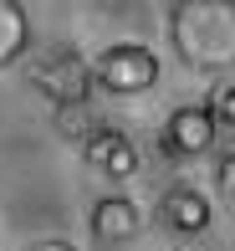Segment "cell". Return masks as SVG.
<instances>
[{
	"label": "cell",
	"mask_w": 235,
	"mask_h": 251,
	"mask_svg": "<svg viewBox=\"0 0 235 251\" xmlns=\"http://www.w3.org/2000/svg\"><path fill=\"white\" fill-rule=\"evenodd\" d=\"M169 36L184 67L225 72V67H235V5H225V0H179V5H169Z\"/></svg>",
	"instance_id": "1"
},
{
	"label": "cell",
	"mask_w": 235,
	"mask_h": 251,
	"mask_svg": "<svg viewBox=\"0 0 235 251\" xmlns=\"http://www.w3.org/2000/svg\"><path fill=\"white\" fill-rule=\"evenodd\" d=\"M26 77L51 108H72V102L92 98V62L72 47V41H46V47L26 51Z\"/></svg>",
	"instance_id": "2"
},
{
	"label": "cell",
	"mask_w": 235,
	"mask_h": 251,
	"mask_svg": "<svg viewBox=\"0 0 235 251\" xmlns=\"http://www.w3.org/2000/svg\"><path fill=\"white\" fill-rule=\"evenodd\" d=\"M159 82V56H153L143 41H118L92 62V87L113 98H133V93H149Z\"/></svg>",
	"instance_id": "3"
},
{
	"label": "cell",
	"mask_w": 235,
	"mask_h": 251,
	"mask_svg": "<svg viewBox=\"0 0 235 251\" xmlns=\"http://www.w3.org/2000/svg\"><path fill=\"white\" fill-rule=\"evenodd\" d=\"M215 133H220L215 113H210L205 102H184V108L169 113V123H164V133H159V149L169 159H199L205 149H215Z\"/></svg>",
	"instance_id": "4"
},
{
	"label": "cell",
	"mask_w": 235,
	"mask_h": 251,
	"mask_svg": "<svg viewBox=\"0 0 235 251\" xmlns=\"http://www.w3.org/2000/svg\"><path fill=\"white\" fill-rule=\"evenodd\" d=\"M82 159H87V169H97V175H107V179L138 175V149H133V139H128V133H118V128L92 133V139L82 144Z\"/></svg>",
	"instance_id": "5"
},
{
	"label": "cell",
	"mask_w": 235,
	"mask_h": 251,
	"mask_svg": "<svg viewBox=\"0 0 235 251\" xmlns=\"http://www.w3.org/2000/svg\"><path fill=\"white\" fill-rule=\"evenodd\" d=\"M159 226H164V231H174V236H184V241H194V236L210 226V200L199 195V190H189V185L164 190V200H159Z\"/></svg>",
	"instance_id": "6"
},
{
	"label": "cell",
	"mask_w": 235,
	"mask_h": 251,
	"mask_svg": "<svg viewBox=\"0 0 235 251\" xmlns=\"http://www.w3.org/2000/svg\"><path fill=\"white\" fill-rule=\"evenodd\" d=\"M138 226H143V215L128 195H103L92 205V236L97 241H133Z\"/></svg>",
	"instance_id": "7"
},
{
	"label": "cell",
	"mask_w": 235,
	"mask_h": 251,
	"mask_svg": "<svg viewBox=\"0 0 235 251\" xmlns=\"http://www.w3.org/2000/svg\"><path fill=\"white\" fill-rule=\"evenodd\" d=\"M31 51V21L16 0H0V67L10 62H26Z\"/></svg>",
	"instance_id": "8"
},
{
	"label": "cell",
	"mask_w": 235,
	"mask_h": 251,
	"mask_svg": "<svg viewBox=\"0 0 235 251\" xmlns=\"http://www.w3.org/2000/svg\"><path fill=\"white\" fill-rule=\"evenodd\" d=\"M51 128H57L62 139H72V144H87L92 133H103L107 123L97 118V108H92V102H72V108H57V118H51Z\"/></svg>",
	"instance_id": "9"
},
{
	"label": "cell",
	"mask_w": 235,
	"mask_h": 251,
	"mask_svg": "<svg viewBox=\"0 0 235 251\" xmlns=\"http://www.w3.org/2000/svg\"><path fill=\"white\" fill-rule=\"evenodd\" d=\"M205 108L215 113V123H220V128H230V133H235V77H225V82L210 93Z\"/></svg>",
	"instance_id": "10"
},
{
	"label": "cell",
	"mask_w": 235,
	"mask_h": 251,
	"mask_svg": "<svg viewBox=\"0 0 235 251\" xmlns=\"http://www.w3.org/2000/svg\"><path fill=\"white\" fill-rule=\"evenodd\" d=\"M215 185H220V195H225V200H235V149L215 164Z\"/></svg>",
	"instance_id": "11"
},
{
	"label": "cell",
	"mask_w": 235,
	"mask_h": 251,
	"mask_svg": "<svg viewBox=\"0 0 235 251\" xmlns=\"http://www.w3.org/2000/svg\"><path fill=\"white\" fill-rule=\"evenodd\" d=\"M31 251H77V246H72V241H36Z\"/></svg>",
	"instance_id": "12"
}]
</instances>
